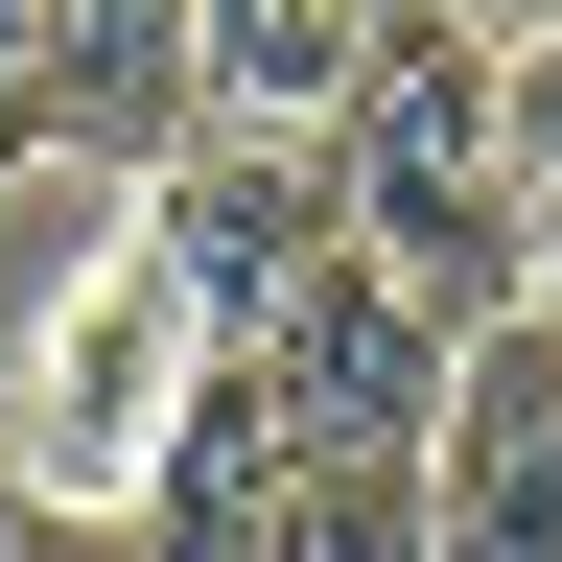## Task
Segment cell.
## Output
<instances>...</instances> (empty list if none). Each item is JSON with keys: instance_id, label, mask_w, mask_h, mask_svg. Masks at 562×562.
Masks as SVG:
<instances>
[{"instance_id": "1", "label": "cell", "mask_w": 562, "mask_h": 562, "mask_svg": "<svg viewBox=\"0 0 562 562\" xmlns=\"http://www.w3.org/2000/svg\"><path fill=\"white\" fill-rule=\"evenodd\" d=\"M351 258L398 281V305H446V328H516L539 305V188H516V94H492V24H446V0H422L398 24V70L375 94H351Z\"/></svg>"}, {"instance_id": "2", "label": "cell", "mask_w": 562, "mask_h": 562, "mask_svg": "<svg viewBox=\"0 0 562 562\" xmlns=\"http://www.w3.org/2000/svg\"><path fill=\"white\" fill-rule=\"evenodd\" d=\"M140 258H165L188 305H211V351H258V328L305 305L328 258H351V165H328V140H258V117H211L188 165L140 188Z\"/></svg>"}, {"instance_id": "3", "label": "cell", "mask_w": 562, "mask_h": 562, "mask_svg": "<svg viewBox=\"0 0 562 562\" xmlns=\"http://www.w3.org/2000/svg\"><path fill=\"white\" fill-rule=\"evenodd\" d=\"M235 375L305 422V446H351V469H422V446H446V398H469V328H446V305H398L375 258H328L305 305L235 351Z\"/></svg>"}, {"instance_id": "4", "label": "cell", "mask_w": 562, "mask_h": 562, "mask_svg": "<svg viewBox=\"0 0 562 562\" xmlns=\"http://www.w3.org/2000/svg\"><path fill=\"white\" fill-rule=\"evenodd\" d=\"M422 539L446 562H562V328H469V398L422 446Z\"/></svg>"}, {"instance_id": "5", "label": "cell", "mask_w": 562, "mask_h": 562, "mask_svg": "<svg viewBox=\"0 0 562 562\" xmlns=\"http://www.w3.org/2000/svg\"><path fill=\"white\" fill-rule=\"evenodd\" d=\"M211 117H235V94H211V0H70V47H47V165L165 188Z\"/></svg>"}, {"instance_id": "6", "label": "cell", "mask_w": 562, "mask_h": 562, "mask_svg": "<svg viewBox=\"0 0 562 562\" xmlns=\"http://www.w3.org/2000/svg\"><path fill=\"white\" fill-rule=\"evenodd\" d=\"M422 0H211V94H235L258 140H351V94L398 70Z\"/></svg>"}, {"instance_id": "7", "label": "cell", "mask_w": 562, "mask_h": 562, "mask_svg": "<svg viewBox=\"0 0 562 562\" xmlns=\"http://www.w3.org/2000/svg\"><path fill=\"white\" fill-rule=\"evenodd\" d=\"M211 562H446V539H422V469H351V446H281V492H258V516L211 539Z\"/></svg>"}, {"instance_id": "8", "label": "cell", "mask_w": 562, "mask_h": 562, "mask_svg": "<svg viewBox=\"0 0 562 562\" xmlns=\"http://www.w3.org/2000/svg\"><path fill=\"white\" fill-rule=\"evenodd\" d=\"M47 47H70V0H0V188H47Z\"/></svg>"}, {"instance_id": "9", "label": "cell", "mask_w": 562, "mask_h": 562, "mask_svg": "<svg viewBox=\"0 0 562 562\" xmlns=\"http://www.w3.org/2000/svg\"><path fill=\"white\" fill-rule=\"evenodd\" d=\"M492 94H516V188H539V235H562V24L492 47Z\"/></svg>"}, {"instance_id": "10", "label": "cell", "mask_w": 562, "mask_h": 562, "mask_svg": "<svg viewBox=\"0 0 562 562\" xmlns=\"http://www.w3.org/2000/svg\"><path fill=\"white\" fill-rule=\"evenodd\" d=\"M0 562H165V539H117V516H47V492H0Z\"/></svg>"}, {"instance_id": "11", "label": "cell", "mask_w": 562, "mask_h": 562, "mask_svg": "<svg viewBox=\"0 0 562 562\" xmlns=\"http://www.w3.org/2000/svg\"><path fill=\"white\" fill-rule=\"evenodd\" d=\"M539 328H562V258H539Z\"/></svg>"}]
</instances>
